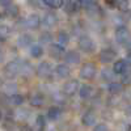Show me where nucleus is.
<instances>
[{
	"mask_svg": "<svg viewBox=\"0 0 131 131\" xmlns=\"http://www.w3.org/2000/svg\"><path fill=\"white\" fill-rule=\"evenodd\" d=\"M79 86L80 84L78 80H68L63 85V92L66 96H73L75 93L79 92Z\"/></svg>",
	"mask_w": 131,
	"mask_h": 131,
	"instance_id": "0eeeda50",
	"label": "nucleus"
},
{
	"mask_svg": "<svg viewBox=\"0 0 131 131\" xmlns=\"http://www.w3.org/2000/svg\"><path fill=\"white\" fill-rule=\"evenodd\" d=\"M115 7H118L121 10H127L128 9V0H115Z\"/></svg>",
	"mask_w": 131,
	"mask_h": 131,
	"instance_id": "7c9ffc66",
	"label": "nucleus"
},
{
	"mask_svg": "<svg viewBox=\"0 0 131 131\" xmlns=\"http://www.w3.org/2000/svg\"><path fill=\"white\" fill-rule=\"evenodd\" d=\"M30 55L33 58H41L43 55V49L41 45H31L30 47Z\"/></svg>",
	"mask_w": 131,
	"mask_h": 131,
	"instance_id": "4be33fe9",
	"label": "nucleus"
},
{
	"mask_svg": "<svg viewBox=\"0 0 131 131\" xmlns=\"http://www.w3.org/2000/svg\"><path fill=\"white\" fill-rule=\"evenodd\" d=\"M4 92L5 93H8V94H13L16 91H17V86L15 85V84H7V85H4Z\"/></svg>",
	"mask_w": 131,
	"mask_h": 131,
	"instance_id": "473e14b6",
	"label": "nucleus"
},
{
	"mask_svg": "<svg viewBox=\"0 0 131 131\" xmlns=\"http://www.w3.org/2000/svg\"><path fill=\"white\" fill-rule=\"evenodd\" d=\"M94 130L96 131H106L107 130V126L104 125V123H100V125H96L94 126Z\"/></svg>",
	"mask_w": 131,
	"mask_h": 131,
	"instance_id": "c9c22d12",
	"label": "nucleus"
},
{
	"mask_svg": "<svg viewBox=\"0 0 131 131\" xmlns=\"http://www.w3.org/2000/svg\"><path fill=\"white\" fill-rule=\"evenodd\" d=\"M2 117H3V115H2V112H0V119H2Z\"/></svg>",
	"mask_w": 131,
	"mask_h": 131,
	"instance_id": "ea45409f",
	"label": "nucleus"
},
{
	"mask_svg": "<svg viewBox=\"0 0 131 131\" xmlns=\"http://www.w3.org/2000/svg\"><path fill=\"white\" fill-rule=\"evenodd\" d=\"M81 8V4H80V0H70V2L66 4V10L68 13H75Z\"/></svg>",
	"mask_w": 131,
	"mask_h": 131,
	"instance_id": "2eb2a0df",
	"label": "nucleus"
},
{
	"mask_svg": "<svg viewBox=\"0 0 131 131\" xmlns=\"http://www.w3.org/2000/svg\"><path fill=\"white\" fill-rule=\"evenodd\" d=\"M50 54L54 58H62L63 55H66V50L62 43H52L50 46Z\"/></svg>",
	"mask_w": 131,
	"mask_h": 131,
	"instance_id": "1a4fd4ad",
	"label": "nucleus"
},
{
	"mask_svg": "<svg viewBox=\"0 0 131 131\" xmlns=\"http://www.w3.org/2000/svg\"><path fill=\"white\" fill-rule=\"evenodd\" d=\"M101 78L105 80V81H112L113 80V73L110 70H104L102 73H101Z\"/></svg>",
	"mask_w": 131,
	"mask_h": 131,
	"instance_id": "2f4dec72",
	"label": "nucleus"
},
{
	"mask_svg": "<svg viewBox=\"0 0 131 131\" xmlns=\"http://www.w3.org/2000/svg\"><path fill=\"white\" fill-rule=\"evenodd\" d=\"M96 72H97V68L93 63H85L83 64V67L80 70V76L85 80H92L96 76Z\"/></svg>",
	"mask_w": 131,
	"mask_h": 131,
	"instance_id": "39448f33",
	"label": "nucleus"
},
{
	"mask_svg": "<svg viewBox=\"0 0 131 131\" xmlns=\"http://www.w3.org/2000/svg\"><path fill=\"white\" fill-rule=\"evenodd\" d=\"M58 41H59V43H62V45H66L67 42H70V36L66 31H59L58 33Z\"/></svg>",
	"mask_w": 131,
	"mask_h": 131,
	"instance_id": "c756f323",
	"label": "nucleus"
},
{
	"mask_svg": "<svg viewBox=\"0 0 131 131\" xmlns=\"http://www.w3.org/2000/svg\"><path fill=\"white\" fill-rule=\"evenodd\" d=\"M54 101L55 102H60V104H64L66 102V98H64V92L63 93H55L54 94Z\"/></svg>",
	"mask_w": 131,
	"mask_h": 131,
	"instance_id": "72a5a7b5",
	"label": "nucleus"
},
{
	"mask_svg": "<svg viewBox=\"0 0 131 131\" xmlns=\"http://www.w3.org/2000/svg\"><path fill=\"white\" fill-rule=\"evenodd\" d=\"M78 46H79V49H80L83 52H86V54L93 52V51H94V49H96V45H94L93 39H92V38H89V37H86V36H84V37H80V38H79Z\"/></svg>",
	"mask_w": 131,
	"mask_h": 131,
	"instance_id": "20e7f679",
	"label": "nucleus"
},
{
	"mask_svg": "<svg viewBox=\"0 0 131 131\" xmlns=\"http://www.w3.org/2000/svg\"><path fill=\"white\" fill-rule=\"evenodd\" d=\"M121 80H122V85H130V84H131V71H127V70H126V71L122 73Z\"/></svg>",
	"mask_w": 131,
	"mask_h": 131,
	"instance_id": "c85d7f7f",
	"label": "nucleus"
},
{
	"mask_svg": "<svg viewBox=\"0 0 131 131\" xmlns=\"http://www.w3.org/2000/svg\"><path fill=\"white\" fill-rule=\"evenodd\" d=\"M33 72V67H31V64L30 63H28V62H23L21 63V71H20V73H23L24 76H29L30 73Z\"/></svg>",
	"mask_w": 131,
	"mask_h": 131,
	"instance_id": "bb28decb",
	"label": "nucleus"
},
{
	"mask_svg": "<svg viewBox=\"0 0 131 131\" xmlns=\"http://www.w3.org/2000/svg\"><path fill=\"white\" fill-rule=\"evenodd\" d=\"M5 15L8 17H17L18 15V7L13 5V4H9L5 7Z\"/></svg>",
	"mask_w": 131,
	"mask_h": 131,
	"instance_id": "393cba45",
	"label": "nucleus"
},
{
	"mask_svg": "<svg viewBox=\"0 0 131 131\" xmlns=\"http://www.w3.org/2000/svg\"><path fill=\"white\" fill-rule=\"evenodd\" d=\"M127 70V62L126 60H117L113 64V72L117 75H122Z\"/></svg>",
	"mask_w": 131,
	"mask_h": 131,
	"instance_id": "ddd939ff",
	"label": "nucleus"
},
{
	"mask_svg": "<svg viewBox=\"0 0 131 131\" xmlns=\"http://www.w3.org/2000/svg\"><path fill=\"white\" fill-rule=\"evenodd\" d=\"M41 41L43 43H49L52 41V36H51V33H43V34L41 36Z\"/></svg>",
	"mask_w": 131,
	"mask_h": 131,
	"instance_id": "f704fd0d",
	"label": "nucleus"
},
{
	"mask_svg": "<svg viewBox=\"0 0 131 131\" xmlns=\"http://www.w3.org/2000/svg\"><path fill=\"white\" fill-rule=\"evenodd\" d=\"M80 4H81V8H84L86 10L88 16H91V17L100 16V12H101L100 7L93 0H80Z\"/></svg>",
	"mask_w": 131,
	"mask_h": 131,
	"instance_id": "f03ea898",
	"label": "nucleus"
},
{
	"mask_svg": "<svg viewBox=\"0 0 131 131\" xmlns=\"http://www.w3.org/2000/svg\"><path fill=\"white\" fill-rule=\"evenodd\" d=\"M64 58H66V62L70 63V64H78L80 62V55H79V52H76V51H68L64 55Z\"/></svg>",
	"mask_w": 131,
	"mask_h": 131,
	"instance_id": "dca6fc26",
	"label": "nucleus"
},
{
	"mask_svg": "<svg viewBox=\"0 0 131 131\" xmlns=\"http://www.w3.org/2000/svg\"><path fill=\"white\" fill-rule=\"evenodd\" d=\"M31 42H33V38H31L30 34H21L20 38H18V45H20V46H23V47L29 46Z\"/></svg>",
	"mask_w": 131,
	"mask_h": 131,
	"instance_id": "b1692460",
	"label": "nucleus"
},
{
	"mask_svg": "<svg viewBox=\"0 0 131 131\" xmlns=\"http://www.w3.org/2000/svg\"><path fill=\"white\" fill-rule=\"evenodd\" d=\"M43 4L47 8H51V9H59V8L63 7L64 2L63 0H43Z\"/></svg>",
	"mask_w": 131,
	"mask_h": 131,
	"instance_id": "6ab92c4d",
	"label": "nucleus"
},
{
	"mask_svg": "<svg viewBox=\"0 0 131 131\" xmlns=\"http://www.w3.org/2000/svg\"><path fill=\"white\" fill-rule=\"evenodd\" d=\"M3 59H4V52H3L2 50H0V63L3 62Z\"/></svg>",
	"mask_w": 131,
	"mask_h": 131,
	"instance_id": "58836bf2",
	"label": "nucleus"
},
{
	"mask_svg": "<svg viewBox=\"0 0 131 131\" xmlns=\"http://www.w3.org/2000/svg\"><path fill=\"white\" fill-rule=\"evenodd\" d=\"M10 34V29L7 25H2L0 26V42H4Z\"/></svg>",
	"mask_w": 131,
	"mask_h": 131,
	"instance_id": "a878e982",
	"label": "nucleus"
},
{
	"mask_svg": "<svg viewBox=\"0 0 131 131\" xmlns=\"http://www.w3.org/2000/svg\"><path fill=\"white\" fill-rule=\"evenodd\" d=\"M21 63H23L21 60H12V62L7 63V66L3 70L4 75L8 79H13L15 76H17L21 71Z\"/></svg>",
	"mask_w": 131,
	"mask_h": 131,
	"instance_id": "f257e3e1",
	"label": "nucleus"
},
{
	"mask_svg": "<svg viewBox=\"0 0 131 131\" xmlns=\"http://www.w3.org/2000/svg\"><path fill=\"white\" fill-rule=\"evenodd\" d=\"M92 93H93V86L92 85L84 84V85H80L79 86V94H80V97L88 98V97H91Z\"/></svg>",
	"mask_w": 131,
	"mask_h": 131,
	"instance_id": "f3484780",
	"label": "nucleus"
},
{
	"mask_svg": "<svg viewBox=\"0 0 131 131\" xmlns=\"http://www.w3.org/2000/svg\"><path fill=\"white\" fill-rule=\"evenodd\" d=\"M115 41L119 43V45H127V43L131 41V34L127 28L125 26H118L115 29Z\"/></svg>",
	"mask_w": 131,
	"mask_h": 131,
	"instance_id": "7ed1b4c3",
	"label": "nucleus"
},
{
	"mask_svg": "<svg viewBox=\"0 0 131 131\" xmlns=\"http://www.w3.org/2000/svg\"><path fill=\"white\" fill-rule=\"evenodd\" d=\"M24 24H25V26L29 28V29H37V28L39 26V24H41V18H39V16H37V15H30V16L26 17V20H25Z\"/></svg>",
	"mask_w": 131,
	"mask_h": 131,
	"instance_id": "9d476101",
	"label": "nucleus"
},
{
	"mask_svg": "<svg viewBox=\"0 0 131 131\" xmlns=\"http://www.w3.org/2000/svg\"><path fill=\"white\" fill-rule=\"evenodd\" d=\"M36 125H37V130H43L46 127V119H45V117L43 115H38L37 117V119H36Z\"/></svg>",
	"mask_w": 131,
	"mask_h": 131,
	"instance_id": "cd10ccee",
	"label": "nucleus"
},
{
	"mask_svg": "<svg viewBox=\"0 0 131 131\" xmlns=\"http://www.w3.org/2000/svg\"><path fill=\"white\" fill-rule=\"evenodd\" d=\"M0 18H2V13H0Z\"/></svg>",
	"mask_w": 131,
	"mask_h": 131,
	"instance_id": "a19ab883",
	"label": "nucleus"
},
{
	"mask_svg": "<svg viewBox=\"0 0 131 131\" xmlns=\"http://www.w3.org/2000/svg\"><path fill=\"white\" fill-rule=\"evenodd\" d=\"M117 58V52L113 49H104L98 54V59L101 63H110Z\"/></svg>",
	"mask_w": 131,
	"mask_h": 131,
	"instance_id": "423d86ee",
	"label": "nucleus"
},
{
	"mask_svg": "<svg viewBox=\"0 0 131 131\" xmlns=\"http://www.w3.org/2000/svg\"><path fill=\"white\" fill-rule=\"evenodd\" d=\"M0 3H2L4 7H7V5H9V4H10V0H0Z\"/></svg>",
	"mask_w": 131,
	"mask_h": 131,
	"instance_id": "e433bc0d",
	"label": "nucleus"
},
{
	"mask_svg": "<svg viewBox=\"0 0 131 131\" xmlns=\"http://www.w3.org/2000/svg\"><path fill=\"white\" fill-rule=\"evenodd\" d=\"M52 72V67L49 62H42L37 67V75L41 78H49Z\"/></svg>",
	"mask_w": 131,
	"mask_h": 131,
	"instance_id": "6e6552de",
	"label": "nucleus"
},
{
	"mask_svg": "<svg viewBox=\"0 0 131 131\" xmlns=\"http://www.w3.org/2000/svg\"><path fill=\"white\" fill-rule=\"evenodd\" d=\"M43 102H45V97H43V94H41V93H36V94H33L30 97V105L34 106V107L42 106Z\"/></svg>",
	"mask_w": 131,
	"mask_h": 131,
	"instance_id": "a211bd4d",
	"label": "nucleus"
},
{
	"mask_svg": "<svg viewBox=\"0 0 131 131\" xmlns=\"http://www.w3.org/2000/svg\"><path fill=\"white\" fill-rule=\"evenodd\" d=\"M9 101H10V104H12V105L20 106V105L24 104V96H21L18 93H13V94H10Z\"/></svg>",
	"mask_w": 131,
	"mask_h": 131,
	"instance_id": "5701e85b",
	"label": "nucleus"
},
{
	"mask_svg": "<svg viewBox=\"0 0 131 131\" xmlns=\"http://www.w3.org/2000/svg\"><path fill=\"white\" fill-rule=\"evenodd\" d=\"M58 23V17L55 13H46L45 16H43V20H42V24L45 26H54Z\"/></svg>",
	"mask_w": 131,
	"mask_h": 131,
	"instance_id": "f8f14e48",
	"label": "nucleus"
},
{
	"mask_svg": "<svg viewBox=\"0 0 131 131\" xmlns=\"http://www.w3.org/2000/svg\"><path fill=\"white\" fill-rule=\"evenodd\" d=\"M55 73L59 76V78L66 79V78H68V76H70L71 71H70V67L67 64H58L55 67Z\"/></svg>",
	"mask_w": 131,
	"mask_h": 131,
	"instance_id": "9b49d317",
	"label": "nucleus"
},
{
	"mask_svg": "<svg viewBox=\"0 0 131 131\" xmlns=\"http://www.w3.org/2000/svg\"><path fill=\"white\" fill-rule=\"evenodd\" d=\"M126 62H127L128 64H131V51H128V54H127V58H126Z\"/></svg>",
	"mask_w": 131,
	"mask_h": 131,
	"instance_id": "4c0bfd02",
	"label": "nucleus"
},
{
	"mask_svg": "<svg viewBox=\"0 0 131 131\" xmlns=\"http://www.w3.org/2000/svg\"><path fill=\"white\" fill-rule=\"evenodd\" d=\"M107 91L110 92L112 94H118L123 91V86L121 83H110L107 86Z\"/></svg>",
	"mask_w": 131,
	"mask_h": 131,
	"instance_id": "412c9836",
	"label": "nucleus"
},
{
	"mask_svg": "<svg viewBox=\"0 0 131 131\" xmlns=\"http://www.w3.org/2000/svg\"><path fill=\"white\" fill-rule=\"evenodd\" d=\"M81 122L84 126H92L96 123V114L93 112H86L81 117Z\"/></svg>",
	"mask_w": 131,
	"mask_h": 131,
	"instance_id": "4468645a",
	"label": "nucleus"
},
{
	"mask_svg": "<svg viewBox=\"0 0 131 131\" xmlns=\"http://www.w3.org/2000/svg\"><path fill=\"white\" fill-rule=\"evenodd\" d=\"M60 114H62V110L58 106H51L47 110V118L49 119H57V118H59Z\"/></svg>",
	"mask_w": 131,
	"mask_h": 131,
	"instance_id": "aec40b11",
	"label": "nucleus"
}]
</instances>
